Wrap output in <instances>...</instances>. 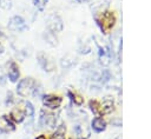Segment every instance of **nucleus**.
Returning <instances> with one entry per match:
<instances>
[{
  "mask_svg": "<svg viewBox=\"0 0 151 139\" xmlns=\"http://www.w3.org/2000/svg\"><path fill=\"white\" fill-rule=\"evenodd\" d=\"M94 21L99 27V29L101 31V33L107 34L114 28L117 24V14L114 11L104 9L94 14Z\"/></svg>",
  "mask_w": 151,
  "mask_h": 139,
  "instance_id": "nucleus-1",
  "label": "nucleus"
},
{
  "mask_svg": "<svg viewBox=\"0 0 151 139\" xmlns=\"http://www.w3.org/2000/svg\"><path fill=\"white\" fill-rule=\"evenodd\" d=\"M37 82L38 81L34 80L31 77H26L24 79H20L18 81V85H17V93H18V95H20L21 98H27V97L32 95Z\"/></svg>",
  "mask_w": 151,
  "mask_h": 139,
  "instance_id": "nucleus-2",
  "label": "nucleus"
},
{
  "mask_svg": "<svg viewBox=\"0 0 151 139\" xmlns=\"http://www.w3.org/2000/svg\"><path fill=\"white\" fill-rule=\"evenodd\" d=\"M41 101H42L44 107H46V110L55 111L61 106L63 97L60 94H55V93H47V94H42Z\"/></svg>",
  "mask_w": 151,
  "mask_h": 139,
  "instance_id": "nucleus-3",
  "label": "nucleus"
},
{
  "mask_svg": "<svg viewBox=\"0 0 151 139\" xmlns=\"http://www.w3.org/2000/svg\"><path fill=\"white\" fill-rule=\"evenodd\" d=\"M39 126L54 128L57 126V117L50 110H41L39 115Z\"/></svg>",
  "mask_w": 151,
  "mask_h": 139,
  "instance_id": "nucleus-4",
  "label": "nucleus"
},
{
  "mask_svg": "<svg viewBox=\"0 0 151 139\" xmlns=\"http://www.w3.org/2000/svg\"><path fill=\"white\" fill-rule=\"evenodd\" d=\"M46 26H47L48 32H51L53 34L60 33L63 31V28H64L63 20L58 14H51L46 20Z\"/></svg>",
  "mask_w": 151,
  "mask_h": 139,
  "instance_id": "nucleus-5",
  "label": "nucleus"
},
{
  "mask_svg": "<svg viewBox=\"0 0 151 139\" xmlns=\"http://www.w3.org/2000/svg\"><path fill=\"white\" fill-rule=\"evenodd\" d=\"M8 29L9 31H13V32H24L25 29L28 28L26 21L24 20L22 16L20 15H14L9 19L8 21V25H7Z\"/></svg>",
  "mask_w": 151,
  "mask_h": 139,
  "instance_id": "nucleus-6",
  "label": "nucleus"
},
{
  "mask_svg": "<svg viewBox=\"0 0 151 139\" xmlns=\"http://www.w3.org/2000/svg\"><path fill=\"white\" fill-rule=\"evenodd\" d=\"M7 78L11 82H17L20 78V68L14 60H9L7 62Z\"/></svg>",
  "mask_w": 151,
  "mask_h": 139,
  "instance_id": "nucleus-7",
  "label": "nucleus"
},
{
  "mask_svg": "<svg viewBox=\"0 0 151 139\" xmlns=\"http://www.w3.org/2000/svg\"><path fill=\"white\" fill-rule=\"evenodd\" d=\"M38 62L41 66V68L46 72H53L55 70V62L45 53L38 54Z\"/></svg>",
  "mask_w": 151,
  "mask_h": 139,
  "instance_id": "nucleus-8",
  "label": "nucleus"
},
{
  "mask_svg": "<svg viewBox=\"0 0 151 139\" xmlns=\"http://www.w3.org/2000/svg\"><path fill=\"white\" fill-rule=\"evenodd\" d=\"M15 130V123L12 120L9 114H2L0 117V132L9 133Z\"/></svg>",
  "mask_w": 151,
  "mask_h": 139,
  "instance_id": "nucleus-9",
  "label": "nucleus"
},
{
  "mask_svg": "<svg viewBox=\"0 0 151 139\" xmlns=\"http://www.w3.org/2000/svg\"><path fill=\"white\" fill-rule=\"evenodd\" d=\"M9 117L12 118V120H13L15 124L22 123V121L25 120V118H26L25 108H24L22 106H20V105L14 106V107L11 110V112H9Z\"/></svg>",
  "mask_w": 151,
  "mask_h": 139,
  "instance_id": "nucleus-10",
  "label": "nucleus"
},
{
  "mask_svg": "<svg viewBox=\"0 0 151 139\" xmlns=\"http://www.w3.org/2000/svg\"><path fill=\"white\" fill-rule=\"evenodd\" d=\"M107 127V121L104 119V117H98L96 115L92 121H91V128L96 132V133H101L106 130Z\"/></svg>",
  "mask_w": 151,
  "mask_h": 139,
  "instance_id": "nucleus-11",
  "label": "nucleus"
},
{
  "mask_svg": "<svg viewBox=\"0 0 151 139\" xmlns=\"http://www.w3.org/2000/svg\"><path fill=\"white\" fill-rule=\"evenodd\" d=\"M24 108H25V114H26V126H31L33 120H34V113H35V110H34V106L32 105V102L29 101H25L24 102Z\"/></svg>",
  "mask_w": 151,
  "mask_h": 139,
  "instance_id": "nucleus-12",
  "label": "nucleus"
},
{
  "mask_svg": "<svg viewBox=\"0 0 151 139\" xmlns=\"http://www.w3.org/2000/svg\"><path fill=\"white\" fill-rule=\"evenodd\" d=\"M67 97L70 98V100L72 101V104H74L76 106H81L84 104V97L80 93H78L77 91L68 90L67 91Z\"/></svg>",
  "mask_w": 151,
  "mask_h": 139,
  "instance_id": "nucleus-13",
  "label": "nucleus"
},
{
  "mask_svg": "<svg viewBox=\"0 0 151 139\" xmlns=\"http://www.w3.org/2000/svg\"><path fill=\"white\" fill-rule=\"evenodd\" d=\"M100 102H101V113H103V117L106 115V114H111L114 111L113 100H111V99H104Z\"/></svg>",
  "mask_w": 151,
  "mask_h": 139,
  "instance_id": "nucleus-14",
  "label": "nucleus"
},
{
  "mask_svg": "<svg viewBox=\"0 0 151 139\" xmlns=\"http://www.w3.org/2000/svg\"><path fill=\"white\" fill-rule=\"evenodd\" d=\"M88 107L90 110L92 111V113L94 115H98V117H103V113H101V102L97 99H91L88 101Z\"/></svg>",
  "mask_w": 151,
  "mask_h": 139,
  "instance_id": "nucleus-15",
  "label": "nucleus"
},
{
  "mask_svg": "<svg viewBox=\"0 0 151 139\" xmlns=\"http://www.w3.org/2000/svg\"><path fill=\"white\" fill-rule=\"evenodd\" d=\"M50 139H66V126L61 124L55 128V131L50 135Z\"/></svg>",
  "mask_w": 151,
  "mask_h": 139,
  "instance_id": "nucleus-16",
  "label": "nucleus"
},
{
  "mask_svg": "<svg viewBox=\"0 0 151 139\" xmlns=\"http://www.w3.org/2000/svg\"><path fill=\"white\" fill-rule=\"evenodd\" d=\"M47 2H48V0H33V5H34L35 8H37L38 11H40V12H42V11L45 9Z\"/></svg>",
  "mask_w": 151,
  "mask_h": 139,
  "instance_id": "nucleus-17",
  "label": "nucleus"
},
{
  "mask_svg": "<svg viewBox=\"0 0 151 139\" xmlns=\"http://www.w3.org/2000/svg\"><path fill=\"white\" fill-rule=\"evenodd\" d=\"M45 39L47 40V42H48L50 45H52V46L57 45V38H55V34H53V33H51V32H47V34L45 35Z\"/></svg>",
  "mask_w": 151,
  "mask_h": 139,
  "instance_id": "nucleus-18",
  "label": "nucleus"
},
{
  "mask_svg": "<svg viewBox=\"0 0 151 139\" xmlns=\"http://www.w3.org/2000/svg\"><path fill=\"white\" fill-rule=\"evenodd\" d=\"M14 102H15L14 95H13V93H12L11 91H8V92H7V94H6V100H5V105H6V106H12V105H13Z\"/></svg>",
  "mask_w": 151,
  "mask_h": 139,
  "instance_id": "nucleus-19",
  "label": "nucleus"
},
{
  "mask_svg": "<svg viewBox=\"0 0 151 139\" xmlns=\"http://www.w3.org/2000/svg\"><path fill=\"white\" fill-rule=\"evenodd\" d=\"M12 7V0H0V8L7 11Z\"/></svg>",
  "mask_w": 151,
  "mask_h": 139,
  "instance_id": "nucleus-20",
  "label": "nucleus"
},
{
  "mask_svg": "<svg viewBox=\"0 0 151 139\" xmlns=\"http://www.w3.org/2000/svg\"><path fill=\"white\" fill-rule=\"evenodd\" d=\"M35 139H48L45 134H39V135H37V138Z\"/></svg>",
  "mask_w": 151,
  "mask_h": 139,
  "instance_id": "nucleus-21",
  "label": "nucleus"
},
{
  "mask_svg": "<svg viewBox=\"0 0 151 139\" xmlns=\"http://www.w3.org/2000/svg\"><path fill=\"white\" fill-rule=\"evenodd\" d=\"M4 51H5V47H4V45L1 44V41H0V54H2L4 53Z\"/></svg>",
  "mask_w": 151,
  "mask_h": 139,
  "instance_id": "nucleus-22",
  "label": "nucleus"
},
{
  "mask_svg": "<svg viewBox=\"0 0 151 139\" xmlns=\"http://www.w3.org/2000/svg\"><path fill=\"white\" fill-rule=\"evenodd\" d=\"M78 4H84V2H87L88 0H76Z\"/></svg>",
  "mask_w": 151,
  "mask_h": 139,
  "instance_id": "nucleus-23",
  "label": "nucleus"
},
{
  "mask_svg": "<svg viewBox=\"0 0 151 139\" xmlns=\"http://www.w3.org/2000/svg\"><path fill=\"white\" fill-rule=\"evenodd\" d=\"M70 139H72V138H70Z\"/></svg>",
  "mask_w": 151,
  "mask_h": 139,
  "instance_id": "nucleus-24",
  "label": "nucleus"
},
{
  "mask_svg": "<svg viewBox=\"0 0 151 139\" xmlns=\"http://www.w3.org/2000/svg\"><path fill=\"white\" fill-rule=\"evenodd\" d=\"M0 34H1V33H0Z\"/></svg>",
  "mask_w": 151,
  "mask_h": 139,
  "instance_id": "nucleus-25",
  "label": "nucleus"
}]
</instances>
